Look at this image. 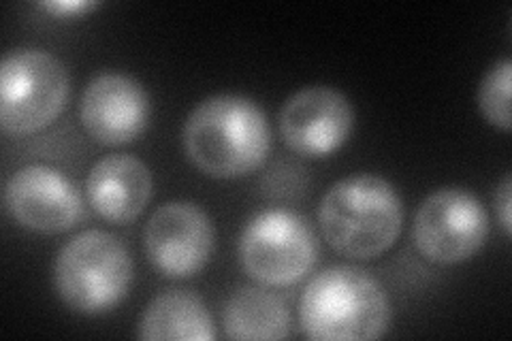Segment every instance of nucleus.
Returning a JSON list of instances; mask_svg holds the SVG:
<instances>
[{"label":"nucleus","mask_w":512,"mask_h":341,"mask_svg":"<svg viewBox=\"0 0 512 341\" xmlns=\"http://www.w3.org/2000/svg\"><path fill=\"white\" fill-rule=\"evenodd\" d=\"M69 92V71L52 52L13 50L0 64V126L9 135L39 133L60 116Z\"/></svg>","instance_id":"5"},{"label":"nucleus","mask_w":512,"mask_h":341,"mask_svg":"<svg viewBox=\"0 0 512 341\" xmlns=\"http://www.w3.org/2000/svg\"><path fill=\"white\" fill-rule=\"evenodd\" d=\"M239 258L254 282L293 286L314 269L318 239L310 222L291 209L274 207L250 218L239 237Z\"/></svg>","instance_id":"6"},{"label":"nucleus","mask_w":512,"mask_h":341,"mask_svg":"<svg viewBox=\"0 0 512 341\" xmlns=\"http://www.w3.org/2000/svg\"><path fill=\"white\" fill-rule=\"evenodd\" d=\"M154 190L148 165L131 154H109L90 169L86 197L111 224H128L146 209Z\"/></svg>","instance_id":"12"},{"label":"nucleus","mask_w":512,"mask_h":341,"mask_svg":"<svg viewBox=\"0 0 512 341\" xmlns=\"http://www.w3.org/2000/svg\"><path fill=\"white\" fill-rule=\"evenodd\" d=\"M318 222L335 252L370 261L391 250L402 235L404 203L389 180L359 173L327 190L318 207Z\"/></svg>","instance_id":"2"},{"label":"nucleus","mask_w":512,"mask_h":341,"mask_svg":"<svg viewBox=\"0 0 512 341\" xmlns=\"http://www.w3.org/2000/svg\"><path fill=\"white\" fill-rule=\"evenodd\" d=\"M510 84H512V60L504 58L500 62H495L493 67L485 73L476 94L478 109L485 116V120L504 133H508L512 126Z\"/></svg>","instance_id":"15"},{"label":"nucleus","mask_w":512,"mask_h":341,"mask_svg":"<svg viewBox=\"0 0 512 341\" xmlns=\"http://www.w3.org/2000/svg\"><path fill=\"white\" fill-rule=\"evenodd\" d=\"M214 241L212 218L190 201L160 205L143 231L150 263L169 278H190L199 273L210 263Z\"/></svg>","instance_id":"9"},{"label":"nucleus","mask_w":512,"mask_h":341,"mask_svg":"<svg viewBox=\"0 0 512 341\" xmlns=\"http://www.w3.org/2000/svg\"><path fill=\"white\" fill-rule=\"evenodd\" d=\"M188 160L218 180L259 169L271 148L265 111L239 94H214L190 111L182 128Z\"/></svg>","instance_id":"1"},{"label":"nucleus","mask_w":512,"mask_h":341,"mask_svg":"<svg viewBox=\"0 0 512 341\" xmlns=\"http://www.w3.org/2000/svg\"><path fill=\"white\" fill-rule=\"evenodd\" d=\"M146 341H214L216 327L210 310L195 292L169 288L156 295L139 322Z\"/></svg>","instance_id":"13"},{"label":"nucleus","mask_w":512,"mask_h":341,"mask_svg":"<svg viewBox=\"0 0 512 341\" xmlns=\"http://www.w3.org/2000/svg\"><path fill=\"white\" fill-rule=\"evenodd\" d=\"M96 7L99 3H94V0H47V3L39 5V9L56 15V18H75V15L88 13Z\"/></svg>","instance_id":"17"},{"label":"nucleus","mask_w":512,"mask_h":341,"mask_svg":"<svg viewBox=\"0 0 512 341\" xmlns=\"http://www.w3.org/2000/svg\"><path fill=\"white\" fill-rule=\"evenodd\" d=\"M493 201H495V211H498L504 235L510 237L512 235V177L510 175H504L500 186L495 188Z\"/></svg>","instance_id":"16"},{"label":"nucleus","mask_w":512,"mask_h":341,"mask_svg":"<svg viewBox=\"0 0 512 341\" xmlns=\"http://www.w3.org/2000/svg\"><path fill=\"white\" fill-rule=\"evenodd\" d=\"M79 118L88 135L103 145H126L143 135L150 122V96L124 73H101L86 86Z\"/></svg>","instance_id":"11"},{"label":"nucleus","mask_w":512,"mask_h":341,"mask_svg":"<svg viewBox=\"0 0 512 341\" xmlns=\"http://www.w3.org/2000/svg\"><path fill=\"white\" fill-rule=\"evenodd\" d=\"M299 324L314 341H367L389 331L391 303L370 273L352 265L327 267L299 299Z\"/></svg>","instance_id":"3"},{"label":"nucleus","mask_w":512,"mask_h":341,"mask_svg":"<svg viewBox=\"0 0 512 341\" xmlns=\"http://www.w3.org/2000/svg\"><path fill=\"white\" fill-rule=\"evenodd\" d=\"M222 324L229 339H286L291 335V310L278 292L244 286L224 305Z\"/></svg>","instance_id":"14"},{"label":"nucleus","mask_w":512,"mask_h":341,"mask_svg":"<svg viewBox=\"0 0 512 341\" xmlns=\"http://www.w3.org/2000/svg\"><path fill=\"white\" fill-rule=\"evenodd\" d=\"M489 216L472 192L440 188L431 192L414 216V246L438 265L466 263L485 246Z\"/></svg>","instance_id":"7"},{"label":"nucleus","mask_w":512,"mask_h":341,"mask_svg":"<svg viewBox=\"0 0 512 341\" xmlns=\"http://www.w3.org/2000/svg\"><path fill=\"white\" fill-rule=\"evenodd\" d=\"M278 126L288 150L303 158H325L348 141L355 128V109L340 90L308 86L282 105Z\"/></svg>","instance_id":"8"},{"label":"nucleus","mask_w":512,"mask_h":341,"mask_svg":"<svg viewBox=\"0 0 512 341\" xmlns=\"http://www.w3.org/2000/svg\"><path fill=\"white\" fill-rule=\"evenodd\" d=\"M54 284L69 310L84 316L107 314L131 290V252L111 233L99 229L79 233L56 256Z\"/></svg>","instance_id":"4"},{"label":"nucleus","mask_w":512,"mask_h":341,"mask_svg":"<svg viewBox=\"0 0 512 341\" xmlns=\"http://www.w3.org/2000/svg\"><path fill=\"white\" fill-rule=\"evenodd\" d=\"M5 203L13 220L43 235L75 229L84 216V199L67 175L47 165H26L5 186Z\"/></svg>","instance_id":"10"}]
</instances>
